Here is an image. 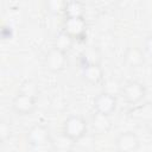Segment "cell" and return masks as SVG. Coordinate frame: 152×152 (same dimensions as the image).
Instances as JSON below:
<instances>
[{
  "label": "cell",
  "mask_w": 152,
  "mask_h": 152,
  "mask_svg": "<svg viewBox=\"0 0 152 152\" xmlns=\"http://www.w3.org/2000/svg\"><path fill=\"white\" fill-rule=\"evenodd\" d=\"M87 121L80 115H70L66 118L62 126V133L72 141H77L83 138L87 133Z\"/></svg>",
  "instance_id": "1"
},
{
  "label": "cell",
  "mask_w": 152,
  "mask_h": 152,
  "mask_svg": "<svg viewBox=\"0 0 152 152\" xmlns=\"http://www.w3.org/2000/svg\"><path fill=\"white\" fill-rule=\"evenodd\" d=\"M26 140L33 147H43L48 144H51L52 138L46 126L42 124H36L28 128L26 133Z\"/></svg>",
  "instance_id": "2"
},
{
  "label": "cell",
  "mask_w": 152,
  "mask_h": 152,
  "mask_svg": "<svg viewBox=\"0 0 152 152\" xmlns=\"http://www.w3.org/2000/svg\"><path fill=\"white\" fill-rule=\"evenodd\" d=\"M70 37L75 40H81L87 34V21L84 17H70L64 18L63 20V28Z\"/></svg>",
  "instance_id": "3"
},
{
  "label": "cell",
  "mask_w": 152,
  "mask_h": 152,
  "mask_svg": "<svg viewBox=\"0 0 152 152\" xmlns=\"http://www.w3.org/2000/svg\"><path fill=\"white\" fill-rule=\"evenodd\" d=\"M66 64H68L66 53L53 46L46 52L44 57V66L51 72H59L64 70Z\"/></svg>",
  "instance_id": "4"
},
{
  "label": "cell",
  "mask_w": 152,
  "mask_h": 152,
  "mask_svg": "<svg viewBox=\"0 0 152 152\" xmlns=\"http://www.w3.org/2000/svg\"><path fill=\"white\" fill-rule=\"evenodd\" d=\"M121 95L124 100L128 103H137L141 101L146 95V88L145 86L135 80L127 81L121 90Z\"/></svg>",
  "instance_id": "5"
},
{
  "label": "cell",
  "mask_w": 152,
  "mask_h": 152,
  "mask_svg": "<svg viewBox=\"0 0 152 152\" xmlns=\"http://www.w3.org/2000/svg\"><path fill=\"white\" fill-rule=\"evenodd\" d=\"M140 140L134 132H121L115 139V148L118 152H137Z\"/></svg>",
  "instance_id": "6"
},
{
  "label": "cell",
  "mask_w": 152,
  "mask_h": 152,
  "mask_svg": "<svg viewBox=\"0 0 152 152\" xmlns=\"http://www.w3.org/2000/svg\"><path fill=\"white\" fill-rule=\"evenodd\" d=\"M37 107V99L18 93L13 100H12V108L15 113L21 115H28L31 114Z\"/></svg>",
  "instance_id": "7"
},
{
  "label": "cell",
  "mask_w": 152,
  "mask_h": 152,
  "mask_svg": "<svg viewBox=\"0 0 152 152\" xmlns=\"http://www.w3.org/2000/svg\"><path fill=\"white\" fill-rule=\"evenodd\" d=\"M94 108L97 113L110 115L116 108V97L112 93L102 91L94 99Z\"/></svg>",
  "instance_id": "8"
},
{
  "label": "cell",
  "mask_w": 152,
  "mask_h": 152,
  "mask_svg": "<svg viewBox=\"0 0 152 152\" xmlns=\"http://www.w3.org/2000/svg\"><path fill=\"white\" fill-rule=\"evenodd\" d=\"M112 119L110 115H106V114H101L95 112L91 116L90 120V126L91 129L95 134L97 135H102V134H107L110 128H112Z\"/></svg>",
  "instance_id": "9"
},
{
  "label": "cell",
  "mask_w": 152,
  "mask_h": 152,
  "mask_svg": "<svg viewBox=\"0 0 152 152\" xmlns=\"http://www.w3.org/2000/svg\"><path fill=\"white\" fill-rule=\"evenodd\" d=\"M82 76L88 83L99 84L103 78V70L97 63L87 64L82 66Z\"/></svg>",
  "instance_id": "10"
},
{
  "label": "cell",
  "mask_w": 152,
  "mask_h": 152,
  "mask_svg": "<svg viewBox=\"0 0 152 152\" xmlns=\"http://www.w3.org/2000/svg\"><path fill=\"white\" fill-rule=\"evenodd\" d=\"M124 61L129 68H139L145 63V56L139 48L129 46L124 53Z\"/></svg>",
  "instance_id": "11"
},
{
  "label": "cell",
  "mask_w": 152,
  "mask_h": 152,
  "mask_svg": "<svg viewBox=\"0 0 152 152\" xmlns=\"http://www.w3.org/2000/svg\"><path fill=\"white\" fill-rule=\"evenodd\" d=\"M74 42L75 39L72 37H70L66 32H64L63 30H61L56 36H55V39H53V48L63 51V52H68L72 45H74Z\"/></svg>",
  "instance_id": "12"
},
{
  "label": "cell",
  "mask_w": 152,
  "mask_h": 152,
  "mask_svg": "<svg viewBox=\"0 0 152 152\" xmlns=\"http://www.w3.org/2000/svg\"><path fill=\"white\" fill-rule=\"evenodd\" d=\"M84 11H86L84 5L81 1L72 0V1H66L65 2L63 13H64L65 18H70V17H83Z\"/></svg>",
  "instance_id": "13"
},
{
  "label": "cell",
  "mask_w": 152,
  "mask_h": 152,
  "mask_svg": "<svg viewBox=\"0 0 152 152\" xmlns=\"http://www.w3.org/2000/svg\"><path fill=\"white\" fill-rule=\"evenodd\" d=\"M74 142L71 139H69L66 135H64L63 133H61L58 137H56L55 139L51 140V144L53 146V148L56 151H62V152H65V151H69L72 146H74Z\"/></svg>",
  "instance_id": "14"
},
{
  "label": "cell",
  "mask_w": 152,
  "mask_h": 152,
  "mask_svg": "<svg viewBox=\"0 0 152 152\" xmlns=\"http://www.w3.org/2000/svg\"><path fill=\"white\" fill-rule=\"evenodd\" d=\"M18 93H21V94H25V95H28V96L37 99V96L39 94V87L37 84V82H34L33 80H25L20 84Z\"/></svg>",
  "instance_id": "15"
},
{
  "label": "cell",
  "mask_w": 152,
  "mask_h": 152,
  "mask_svg": "<svg viewBox=\"0 0 152 152\" xmlns=\"http://www.w3.org/2000/svg\"><path fill=\"white\" fill-rule=\"evenodd\" d=\"M81 61L83 62V65H87V64H93V63H99V55L96 52L95 49H88V50H84L81 55Z\"/></svg>",
  "instance_id": "16"
},
{
  "label": "cell",
  "mask_w": 152,
  "mask_h": 152,
  "mask_svg": "<svg viewBox=\"0 0 152 152\" xmlns=\"http://www.w3.org/2000/svg\"><path fill=\"white\" fill-rule=\"evenodd\" d=\"M12 134V127L10 125L8 121L6 120H1L0 121V139L1 141L7 140Z\"/></svg>",
  "instance_id": "17"
},
{
  "label": "cell",
  "mask_w": 152,
  "mask_h": 152,
  "mask_svg": "<svg viewBox=\"0 0 152 152\" xmlns=\"http://www.w3.org/2000/svg\"><path fill=\"white\" fill-rule=\"evenodd\" d=\"M66 1H59V0H51L49 2H46V6L49 10L51 11H64V6H65Z\"/></svg>",
  "instance_id": "18"
},
{
  "label": "cell",
  "mask_w": 152,
  "mask_h": 152,
  "mask_svg": "<svg viewBox=\"0 0 152 152\" xmlns=\"http://www.w3.org/2000/svg\"><path fill=\"white\" fill-rule=\"evenodd\" d=\"M144 48L147 53L152 55V34H148L144 40Z\"/></svg>",
  "instance_id": "19"
},
{
  "label": "cell",
  "mask_w": 152,
  "mask_h": 152,
  "mask_svg": "<svg viewBox=\"0 0 152 152\" xmlns=\"http://www.w3.org/2000/svg\"><path fill=\"white\" fill-rule=\"evenodd\" d=\"M145 127H146V131H147V133L152 137V118H150L147 121H146V124H145Z\"/></svg>",
  "instance_id": "20"
}]
</instances>
